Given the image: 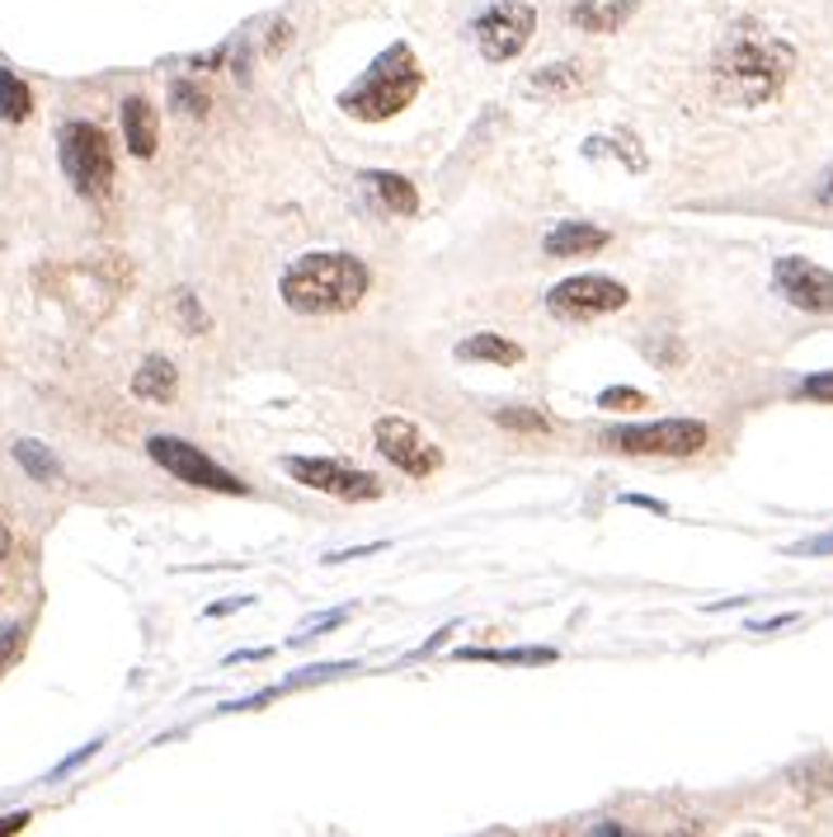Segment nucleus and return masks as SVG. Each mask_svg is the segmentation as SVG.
I'll return each mask as SVG.
<instances>
[{
  "label": "nucleus",
  "mask_w": 833,
  "mask_h": 837,
  "mask_svg": "<svg viewBox=\"0 0 833 837\" xmlns=\"http://www.w3.org/2000/svg\"><path fill=\"white\" fill-rule=\"evenodd\" d=\"M367 288H373V274L353 254H302L278 282L282 302L292 310H302V316H339V310H353L367 296Z\"/></svg>",
  "instance_id": "f257e3e1"
},
{
  "label": "nucleus",
  "mask_w": 833,
  "mask_h": 837,
  "mask_svg": "<svg viewBox=\"0 0 833 837\" xmlns=\"http://www.w3.org/2000/svg\"><path fill=\"white\" fill-rule=\"evenodd\" d=\"M424 85V71H419V56L405 48V42H391L387 52L377 56L373 66L363 71L358 80L339 94V109L349 118H363V123H381V118H395L405 104H415Z\"/></svg>",
  "instance_id": "f03ea898"
},
{
  "label": "nucleus",
  "mask_w": 833,
  "mask_h": 837,
  "mask_svg": "<svg viewBox=\"0 0 833 837\" xmlns=\"http://www.w3.org/2000/svg\"><path fill=\"white\" fill-rule=\"evenodd\" d=\"M791 71V48L762 34H734L716 56V85L734 104H762L782 90Z\"/></svg>",
  "instance_id": "7ed1b4c3"
},
{
  "label": "nucleus",
  "mask_w": 833,
  "mask_h": 837,
  "mask_svg": "<svg viewBox=\"0 0 833 837\" xmlns=\"http://www.w3.org/2000/svg\"><path fill=\"white\" fill-rule=\"evenodd\" d=\"M56 151H62V169H66V179L76 183V193L104 198L113 189V151H109V137L99 132L94 123H85V118L62 123Z\"/></svg>",
  "instance_id": "20e7f679"
},
{
  "label": "nucleus",
  "mask_w": 833,
  "mask_h": 837,
  "mask_svg": "<svg viewBox=\"0 0 833 837\" xmlns=\"http://www.w3.org/2000/svg\"><path fill=\"white\" fill-rule=\"evenodd\" d=\"M711 443V429L697 419H659V423H627L607 429L603 447L631 452V457H697Z\"/></svg>",
  "instance_id": "39448f33"
},
{
  "label": "nucleus",
  "mask_w": 833,
  "mask_h": 837,
  "mask_svg": "<svg viewBox=\"0 0 833 837\" xmlns=\"http://www.w3.org/2000/svg\"><path fill=\"white\" fill-rule=\"evenodd\" d=\"M147 457L161 466V471H169L179 480V485H193V490H212V494H250V485H240V480L231 471H222L217 461L207 457L203 447H193V443H184V437H151L147 443Z\"/></svg>",
  "instance_id": "423d86ee"
},
{
  "label": "nucleus",
  "mask_w": 833,
  "mask_h": 837,
  "mask_svg": "<svg viewBox=\"0 0 833 837\" xmlns=\"http://www.w3.org/2000/svg\"><path fill=\"white\" fill-rule=\"evenodd\" d=\"M476 48L490 56V62H514V56L528 48L537 34V10L528 0H500L476 20Z\"/></svg>",
  "instance_id": "0eeeda50"
},
{
  "label": "nucleus",
  "mask_w": 833,
  "mask_h": 837,
  "mask_svg": "<svg viewBox=\"0 0 833 837\" xmlns=\"http://www.w3.org/2000/svg\"><path fill=\"white\" fill-rule=\"evenodd\" d=\"M282 471H288L296 485L335 494V499H344V504H367V499H377L381 494V485L367 471H353V466L330 461V457H288L282 461Z\"/></svg>",
  "instance_id": "6e6552de"
},
{
  "label": "nucleus",
  "mask_w": 833,
  "mask_h": 837,
  "mask_svg": "<svg viewBox=\"0 0 833 837\" xmlns=\"http://www.w3.org/2000/svg\"><path fill=\"white\" fill-rule=\"evenodd\" d=\"M631 302V292L621 288L617 278L603 274H584V278H565L546 292V306L565 320H584V316H607V310H621Z\"/></svg>",
  "instance_id": "1a4fd4ad"
},
{
  "label": "nucleus",
  "mask_w": 833,
  "mask_h": 837,
  "mask_svg": "<svg viewBox=\"0 0 833 837\" xmlns=\"http://www.w3.org/2000/svg\"><path fill=\"white\" fill-rule=\"evenodd\" d=\"M373 437H377L381 457H387L395 471H405V475H415V480L433 475L438 466H443V447H433L409 419H395V415L377 419V433H373Z\"/></svg>",
  "instance_id": "9d476101"
},
{
  "label": "nucleus",
  "mask_w": 833,
  "mask_h": 837,
  "mask_svg": "<svg viewBox=\"0 0 833 837\" xmlns=\"http://www.w3.org/2000/svg\"><path fill=\"white\" fill-rule=\"evenodd\" d=\"M772 282H777V292H782L796 310H815V316H829V310H833V274H829V268H819V264H810V259H796V254L777 259Z\"/></svg>",
  "instance_id": "9b49d317"
},
{
  "label": "nucleus",
  "mask_w": 833,
  "mask_h": 837,
  "mask_svg": "<svg viewBox=\"0 0 833 837\" xmlns=\"http://www.w3.org/2000/svg\"><path fill=\"white\" fill-rule=\"evenodd\" d=\"M593 85V71L584 62H551L528 80V94L537 99H575Z\"/></svg>",
  "instance_id": "f8f14e48"
},
{
  "label": "nucleus",
  "mask_w": 833,
  "mask_h": 837,
  "mask_svg": "<svg viewBox=\"0 0 833 837\" xmlns=\"http://www.w3.org/2000/svg\"><path fill=\"white\" fill-rule=\"evenodd\" d=\"M542 245H546L551 259H579V254L603 250V245H607V231H603V226H589V221H560L556 231L542 240Z\"/></svg>",
  "instance_id": "ddd939ff"
},
{
  "label": "nucleus",
  "mask_w": 833,
  "mask_h": 837,
  "mask_svg": "<svg viewBox=\"0 0 833 837\" xmlns=\"http://www.w3.org/2000/svg\"><path fill=\"white\" fill-rule=\"evenodd\" d=\"M363 183H367V193H373L377 203L391 212V217H415L419 193H415V183H409L405 175H391V169H367Z\"/></svg>",
  "instance_id": "4468645a"
},
{
  "label": "nucleus",
  "mask_w": 833,
  "mask_h": 837,
  "mask_svg": "<svg viewBox=\"0 0 833 837\" xmlns=\"http://www.w3.org/2000/svg\"><path fill=\"white\" fill-rule=\"evenodd\" d=\"M123 141L137 161H151L155 155V109L141 94L123 99Z\"/></svg>",
  "instance_id": "2eb2a0df"
},
{
  "label": "nucleus",
  "mask_w": 833,
  "mask_h": 837,
  "mask_svg": "<svg viewBox=\"0 0 833 837\" xmlns=\"http://www.w3.org/2000/svg\"><path fill=\"white\" fill-rule=\"evenodd\" d=\"M631 14H635V0H579L570 10V20L584 34H617Z\"/></svg>",
  "instance_id": "dca6fc26"
},
{
  "label": "nucleus",
  "mask_w": 833,
  "mask_h": 837,
  "mask_svg": "<svg viewBox=\"0 0 833 837\" xmlns=\"http://www.w3.org/2000/svg\"><path fill=\"white\" fill-rule=\"evenodd\" d=\"M457 358H462V363H500V367H518V363H522V348L514 344V339H504V334L480 330V334H466V339H462V344H457Z\"/></svg>",
  "instance_id": "f3484780"
},
{
  "label": "nucleus",
  "mask_w": 833,
  "mask_h": 837,
  "mask_svg": "<svg viewBox=\"0 0 833 837\" xmlns=\"http://www.w3.org/2000/svg\"><path fill=\"white\" fill-rule=\"evenodd\" d=\"M175 386H179V372L169 358H147L132 377V395H141V401H169Z\"/></svg>",
  "instance_id": "a211bd4d"
},
{
  "label": "nucleus",
  "mask_w": 833,
  "mask_h": 837,
  "mask_svg": "<svg viewBox=\"0 0 833 837\" xmlns=\"http://www.w3.org/2000/svg\"><path fill=\"white\" fill-rule=\"evenodd\" d=\"M28 113H34V94H28V85L14 76V71L0 66V118H5V123H24Z\"/></svg>",
  "instance_id": "6ab92c4d"
},
{
  "label": "nucleus",
  "mask_w": 833,
  "mask_h": 837,
  "mask_svg": "<svg viewBox=\"0 0 833 837\" xmlns=\"http://www.w3.org/2000/svg\"><path fill=\"white\" fill-rule=\"evenodd\" d=\"M791 782H796V790H800L805 800L829 796V790H833V762H829V758H810V762H800V768L791 772Z\"/></svg>",
  "instance_id": "aec40b11"
},
{
  "label": "nucleus",
  "mask_w": 833,
  "mask_h": 837,
  "mask_svg": "<svg viewBox=\"0 0 833 837\" xmlns=\"http://www.w3.org/2000/svg\"><path fill=\"white\" fill-rule=\"evenodd\" d=\"M14 461L24 466L28 475L34 480H42V485H48V480H56L62 475V466H56V457L42 443H34V437H24V443H14Z\"/></svg>",
  "instance_id": "412c9836"
},
{
  "label": "nucleus",
  "mask_w": 833,
  "mask_h": 837,
  "mask_svg": "<svg viewBox=\"0 0 833 837\" xmlns=\"http://www.w3.org/2000/svg\"><path fill=\"white\" fill-rule=\"evenodd\" d=\"M457 659H480V663H551L556 649H462Z\"/></svg>",
  "instance_id": "4be33fe9"
},
{
  "label": "nucleus",
  "mask_w": 833,
  "mask_h": 837,
  "mask_svg": "<svg viewBox=\"0 0 833 837\" xmlns=\"http://www.w3.org/2000/svg\"><path fill=\"white\" fill-rule=\"evenodd\" d=\"M169 104H175V113L203 118V113H207V94L198 90V85H189V80H175V85H169Z\"/></svg>",
  "instance_id": "5701e85b"
},
{
  "label": "nucleus",
  "mask_w": 833,
  "mask_h": 837,
  "mask_svg": "<svg viewBox=\"0 0 833 837\" xmlns=\"http://www.w3.org/2000/svg\"><path fill=\"white\" fill-rule=\"evenodd\" d=\"M494 419L514 433H551V419L537 415V409H494Z\"/></svg>",
  "instance_id": "b1692460"
},
{
  "label": "nucleus",
  "mask_w": 833,
  "mask_h": 837,
  "mask_svg": "<svg viewBox=\"0 0 833 837\" xmlns=\"http://www.w3.org/2000/svg\"><path fill=\"white\" fill-rule=\"evenodd\" d=\"M20 655H24V626L20 621H5V626H0V673H5Z\"/></svg>",
  "instance_id": "393cba45"
},
{
  "label": "nucleus",
  "mask_w": 833,
  "mask_h": 837,
  "mask_svg": "<svg viewBox=\"0 0 833 837\" xmlns=\"http://www.w3.org/2000/svg\"><path fill=\"white\" fill-rule=\"evenodd\" d=\"M598 405H603V409H645V395L631 391V386H607V391L598 395Z\"/></svg>",
  "instance_id": "a878e982"
},
{
  "label": "nucleus",
  "mask_w": 833,
  "mask_h": 837,
  "mask_svg": "<svg viewBox=\"0 0 833 837\" xmlns=\"http://www.w3.org/2000/svg\"><path fill=\"white\" fill-rule=\"evenodd\" d=\"M800 395H810V401H833V372L805 377V381H800Z\"/></svg>",
  "instance_id": "bb28decb"
},
{
  "label": "nucleus",
  "mask_w": 833,
  "mask_h": 837,
  "mask_svg": "<svg viewBox=\"0 0 833 837\" xmlns=\"http://www.w3.org/2000/svg\"><path fill=\"white\" fill-rule=\"evenodd\" d=\"M179 316H184V325H189L193 334H203V330H207V320H203V310H198L193 292H179Z\"/></svg>",
  "instance_id": "cd10ccee"
},
{
  "label": "nucleus",
  "mask_w": 833,
  "mask_h": 837,
  "mask_svg": "<svg viewBox=\"0 0 833 837\" xmlns=\"http://www.w3.org/2000/svg\"><path fill=\"white\" fill-rule=\"evenodd\" d=\"M791 556H833V532L810 536V542H796L791 546Z\"/></svg>",
  "instance_id": "c85d7f7f"
},
{
  "label": "nucleus",
  "mask_w": 833,
  "mask_h": 837,
  "mask_svg": "<svg viewBox=\"0 0 833 837\" xmlns=\"http://www.w3.org/2000/svg\"><path fill=\"white\" fill-rule=\"evenodd\" d=\"M20 828H28V814H5V819H0V833H20Z\"/></svg>",
  "instance_id": "c756f323"
},
{
  "label": "nucleus",
  "mask_w": 833,
  "mask_h": 837,
  "mask_svg": "<svg viewBox=\"0 0 833 837\" xmlns=\"http://www.w3.org/2000/svg\"><path fill=\"white\" fill-rule=\"evenodd\" d=\"M5 556H10V528L0 522V565H5Z\"/></svg>",
  "instance_id": "7c9ffc66"
},
{
  "label": "nucleus",
  "mask_w": 833,
  "mask_h": 837,
  "mask_svg": "<svg viewBox=\"0 0 833 837\" xmlns=\"http://www.w3.org/2000/svg\"><path fill=\"white\" fill-rule=\"evenodd\" d=\"M819 203H833V169L824 175V189H819Z\"/></svg>",
  "instance_id": "2f4dec72"
}]
</instances>
